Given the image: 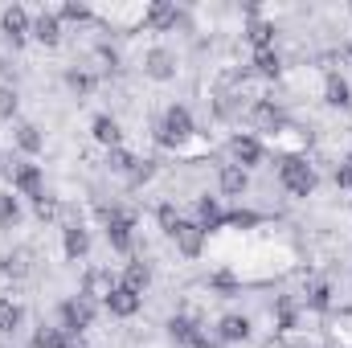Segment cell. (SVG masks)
<instances>
[{"label": "cell", "instance_id": "obj_1", "mask_svg": "<svg viewBox=\"0 0 352 348\" xmlns=\"http://www.w3.org/2000/svg\"><path fill=\"white\" fill-rule=\"evenodd\" d=\"M278 176H283V188L295 193V197H307V193L316 188V168H311L307 160H299V156H287L283 168H278Z\"/></svg>", "mask_w": 352, "mask_h": 348}, {"label": "cell", "instance_id": "obj_2", "mask_svg": "<svg viewBox=\"0 0 352 348\" xmlns=\"http://www.w3.org/2000/svg\"><path fill=\"white\" fill-rule=\"evenodd\" d=\"M94 324V299L78 295L70 303H62V332H82Z\"/></svg>", "mask_w": 352, "mask_h": 348}, {"label": "cell", "instance_id": "obj_3", "mask_svg": "<svg viewBox=\"0 0 352 348\" xmlns=\"http://www.w3.org/2000/svg\"><path fill=\"white\" fill-rule=\"evenodd\" d=\"M131 226H135V217L131 213H119V209H111L107 213V238H111V246L115 250H131Z\"/></svg>", "mask_w": 352, "mask_h": 348}, {"label": "cell", "instance_id": "obj_4", "mask_svg": "<svg viewBox=\"0 0 352 348\" xmlns=\"http://www.w3.org/2000/svg\"><path fill=\"white\" fill-rule=\"evenodd\" d=\"M188 135H192V119H188V111H184V107H173V111L164 115L160 144H180V140H188Z\"/></svg>", "mask_w": 352, "mask_h": 348}, {"label": "cell", "instance_id": "obj_5", "mask_svg": "<svg viewBox=\"0 0 352 348\" xmlns=\"http://www.w3.org/2000/svg\"><path fill=\"white\" fill-rule=\"evenodd\" d=\"M8 180H12V188H21V193L33 197V201L45 197V193H41V168H37V164H12V168H8Z\"/></svg>", "mask_w": 352, "mask_h": 348}, {"label": "cell", "instance_id": "obj_6", "mask_svg": "<svg viewBox=\"0 0 352 348\" xmlns=\"http://www.w3.org/2000/svg\"><path fill=\"white\" fill-rule=\"evenodd\" d=\"M173 238H176V246H180V254H188V259H197L201 246H205V230L192 226V221H180V230H176Z\"/></svg>", "mask_w": 352, "mask_h": 348}, {"label": "cell", "instance_id": "obj_7", "mask_svg": "<svg viewBox=\"0 0 352 348\" xmlns=\"http://www.w3.org/2000/svg\"><path fill=\"white\" fill-rule=\"evenodd\" d=\"M230 152H234V160H238L242 168H250V164H258V160H263V144H258L254 135H234Z\"/></svg>", "mask_w": 352, "mask_h": 348}, {"label": "cell", "instance_id": "obj_8", "mask_svg": "<svg viewBox=\"0 0 352 348\" xmlns=\"http://www.w3.org/2000/svg\"><path fill=\"white\" fill-rule=\"evenodd\" d=\"M107 307H111V316L127 320V316H135V312H140V295H135V291H127V287H115V291L107 295Z\"/></svg>", "mask_w": 352, "mask_h": 348}, {"label": "cell", "instance_id": "obj_9", "mask_svg": "<svg viewBox=\"0 0 352 348\" xmlns=\"http://www.w3.org/2000/svg\"><path fill=\"white\" fill-rule=\"evenodd\" d=\"M111 291H115L111 270H87V279H82V295H87V299H102V303H107Z\"/></svg>", "mask_w": 352, "mask_h": 348}, {"label": "cell", "instance_id": "obj_10", "mask_svg": "<svg viewBox=\"0 0 352 348\" xmlns=\"http://www.w3.org/2000/svg\"><path fill=\"white\" fill-rule=\"evenodd\" d=\"M33 37H37L41 45H58V41H62V21H58L54 12H41V17L33 21Z\"/></svg>", "mask_w": 352, "mask_h": 348}, {"label": "cell", "instance_id": "obj_11", "mask_svg": "<svg viewBox=\"0 0 352 348\" xmlns=\"http://www.w3.org/2000/svg\"><path fill=\"white\" fill-rule=\"evenodd\" d=\"M0 25H4V33L12 37V45H21V41H25V33H29V17H25V8H4Z\"/></svg>", "mask_w": 352, "mask_h": 348}, {"label": "cell", "instance_id": "obj_12", "mask_svg": "<svg viewBox=\"0 0 352 348\" xmlns=\"http://www.w3.org/2000/svg\"><path fill=\"white\" fill-rule=\"evenodd\" d=\"M246 184H250V176H246L242 164H226V168H221V193L242 197V193H246Z\"/></svg>", "mask_w": 352, "mask_h": 348}, {"label": "cell", "instance_id": "obj_13", "mask_svg": "<svg viewBox=\"0 0 352 348\" xmlns=\"http://www.w3.org/2000/svg\"><path fill=\"white\" fill-rule=\"evenodd\" d=\"M144 70H148L156 83L173 78V54H168V50H152V54H148V62H144Z\"/></svg>", "mask_w": 352, "mask_h": 348}, {"label": "cell", "instance_id": "obj_14", "mask_svg": "<svg viewBox=\"0 0 352 348\" xmlns=\"http://www.w3.org/2000/svg\"><path fill=\"white\" fill-rule=\"evenodd\" d=\"M324 98H328L332 107H349L352 102V87L340 78V74H328V83H324Z\"/></svg>", "mask_w": 352, "mask_h": 348}, {"label": "cell", "instance_id": "obj_15", "mask_svg": "<svg viewBox=\"0 0 352 348\" xmlns=\"http://www.w3.org/2000/svg\"><path fill=\"white\" fill-rule=\"evenodd\" d=\"M197 226H201L205 234L221 226V209H217V201H213V197H201V201H197Z\"/></svg>", "mask_w": 352, "mask_h": 348}, {"label": "cell", "instance_id": "obj_16", "mask_svg": "<svg viewBox=\"0 0 352 348\" xmlns=\"http://www.w3.org/2000/svg\"><path fill=\"white\" fill-rule=\"evenodd\" d=\"M148 283H152V270H148L144 262H131V266L123 270V287H127V291L144 295V291H148Z\"/></svg>", "mask_w": 352, "mask_h": 348}, {"label": "cell", "instance_id": "obj_17", "mask_svg": "<svg viewBox=\"0 0 352 348\" xmlns=\"http://www.w3.org/2000/svg\"><path fill=\"white\" fill-rule=\"evenodd\" d=\"M119 135H123V131H119V123H115L111 115H98V119H94V140H98V144L119 148Z\"/></svg>", "mask_w": 352, "mask_h": 348}, {"label": "cell", "instance_id": "obj_18", "mask_svg": "<svg viewBox=\"0 0 352 348\" xmlns=\"http://www.w3.org/2000/svg\"><path fill=\"white\" fill-rule=\"evenodd\" d=\"M246 41H250L258 54H263V50H270V41H274V25H266V21H258V17H254V21H250V29H246Z\"/></svg>", "mask_w": 352, "mask_h": 348}, {"label": "cell", "instance_id": "obj_19", "mask_svg": "<svg viewBox=\"0 0 352 348\" xmlns=\"http://www.w3.org/2000/svg\"><path fill=\"white\" fill-rule=\"evenodd\" d=\"M87 250H90V234L82 226H66V254L70 259H82Z\"/></svg>", "mask_w": 352, "mask_h": 348}, {"label": "cell", "instance_id": "obj_20", "mask_svg": "<svg viewBox=\"0 0 352 348\" xmlns=\"http://www.w3.org/2000/svg\"><path fill=\"white\" fill-rule=\"evenodd\" d=\"M250 336V320L246 316H226L221 320V340H246Z\"/></svg>", "mask_w": 352, "mask_h": 348}, {"label": "cell", "instance_id": "obj_21", "mask_svg": "<svg viewBox=\"0 0 352 348\" xmlns=\"http://www.w3.org/2000/svg\"><path fill=\"white\" fill-rule=\"evenodd\" d=\"M173 21H176V8L168 0H156V4L148 8V25H152V29H168Z\"/></svg>", "mask_w": 352, "mask_h": 348}, {"label": "cell", "instance_id": "obj_22", "mask_svg": "<svg viewBox=\"0 0 352 348\" xmlns=\"http://www.w3.org/2000/svg\"><path fill=\"white\" fill-rule=\"evenodd\" d=\"M168 332H173L176 345H184V348H192L197 340H201V332H197V328H192L188 320H173V324H168Z\"/></svg>", "mask_w": 352, "mask_h": 348}, {"label": "cell", "instance_id": "obj_23", "mask_svg": "<svg viewBox=\"0 0 352 348\" xmlns=\"http://www.w3.org/2000/svg\"><path fill=\"white\" fill-rule=\"evenodd\" d=\"M33 348H66V332L62 328H37Z\"/></svg>", "mask_w": 352, "mask_h": 348}, {"label": "cell", "instance_id": "obj_24", "mask_svg": "<svg viewBox=\"0 0 352 348\" xmlns=\"http://www.w3.org/2000/svg\"><path fill=\"white\" fill-rule=\"evenodd\" d=\"M21 221V205L12 193H0V226H16Z\"/></svg>", "mask_w": 352, "mask_h": 348}, {"label": "cell", "instance_id": "obj_25", "mask_svg": "<svg viewBox=\"0 0 352 348\" xmlns=\"http://www.w3.org/2000/svg\"><path fill=\"white\" fill-rule=\"evenodd\" d=\"M16 144H21L25 152H41V135H37V127H33V123H21V127H16Z\"/></svg>", "mask_w": 352, "mask_h": 348}, {"label": "cell", "instance_id": "obj_26", "mask_svg": "<svg viewBox=\"0 0 352 348\" xmlns=\"http://www.w3.org/2000/svg\"><path fill=\"white\" fill-rule=\"evenodd\" d=\"M254 123H258V127H266V131H274V127L283 123V115H278L270 102H258V107H254Z\"/></svg>", "mask_w": 352, "mask_h": 348}, {"label": "cell", "instance_id": "obj_27", "mask_svg": "<svg viewBox=\"0 0 352 348\" xmlns=\"http://www.w3.org/2000/svg\"><path fill=\"white\" fill-rule=\"evenodd\" d=\"M21 324V307L12 299H0V332H12Z\"/></svg>", "mask_w": 352, "mask_h": 348}, {"label": "cell", "instance_id": "obj_28", "mask_svg": "<svg viewBox=\"0 0 352 348\" xmlns=\"http://www.w3.org/2000/svg\"><path fill=\"white\" fill-rule=\"evenodd\" d=\"M131 168H135V156H131V152H123V148H111V173L131 176Z\"/></svg>", "mask_w": 352, "mask_h": 348}, {"label": "cell", "instance_id": "obj_29", "mask_svg": "<svg viewBox=\"0 0 352 348\" xmlns=\"http://www.w3.org/2000/svg\"><path fill=\"white\" fill-rule=\"evenodd\" d=\"M254 70L266 74V78H274V74H278V54H274V50H263V54L254 58Z\"/></svg>", "mask_w": 352, "mask_h": 348}, {"label": "cell", "instance_id": "obj_30", "mask_svg": "<svg viewBox=\"0 0 352 348\" xmlns=\"http://www.w3.org/2000/svg\"><path fill=\"white\" fill-rule=\"evenodd\" d=\"M16 115V90L0 87V119H12Z\"/></svg>", "mask_w": 352, "mask_h": 348}, {"label": "cell", "instance_id": "obj_31", "mask_svg": "<svg viewBox=\"0 0 352 348\" xmlns=\"http://www.w3.org/2000/svg\"><path fill=\"white\" fill-rule=\"evenodd\" d=\"M160 226H164V234H176V230H180V213H176V205H160Z\"/></svg>", "mask_w": 352, "mask_h": 348}, {"label": "cell", "instance_id": "obj_32", "mask_svg": "<svg viewBox=\"0 0 352 348\" xmlns=\"http://www.w3.org/2000/svg\"><path fill=\"white\" fill-rule=\"evenodd\" d=\"M328 303H332V287H328V283H316V287H311V307L324 312Z\"/></svg>", "mask_w": 352, "mask_h": 348}, {"label": "cell", "instance_id": "obj_33", "mask_svg": "<svg viewBox=\"0 0 352 348\" xmlns=\"http://www.w3.org/2000/svg\"><path fill=\"white\" fill-rule=\"evenodd\" d=\"M62 17H66V21H90V8L78 4V0H70V4H62Z\"/></svg>", "mask_w": 352, "mask_h": 348}, {"label": "cell", "instance_id": "obj_34", "mask_svg": "<svg viewBox=\"0 0 352 348\" xmlns=\"http://www.w3.org/2000/svg\"><path fill=\"white\" fill-rule=\"evenodd\" d=\"M226 221H230V226H238V230H250V226H258V213H246V209H238V213H230Z\"/></svg>", "mask_w": 352, "mask_h": 348}, {"label": "cell", "instance_id": "obj_35", "mask_svg": "<svg viewBox=\"0 0 352 348\" xmlns=\"http://www.w3.org/2000/svg\"><path fill=\"white\" fill-rule=\"evenodd\" d=\"M70 87L78 90V94H90V90H94V78L82 74V70H74V74H70Z\"/></svg>", "mask_w": 352, "mask_h": 348}, {"label": "cell", "instance_id": "obj_36", "mask_svg": "<svg viewBox=\"0 0 352 348\" xmlns=\"http://www.w3.org/2000/svg\"><path fill=\"white\" fill-rule=\"evenodd\" d=\"M148 176H152V164H148V160H135V168H131V184H144Z\"/></svg>", "mask_w": 352, "mask_h": 348}, {"label": "cell", "instance_id": "obj_37", "mask_svg": "<svg viewBox=\"0 0 352 348\" xmlns=\"http://www.w3.org/2000/svg\"><path fill=\"white\" fill-rule=\"evenodd\" d=\"M58 213V201H50V197H37V217L45 221V217H54Z\"/></svg>", "mask_w": 352, "mask_h": 348}, {"label": "cell", "instance_id": "obj_38", "mask_svg": "<svg viewBox=\"0 0 352 348\" xmlns=\"http://www.w3.org/2000/svg\"><path fill=\"white\" fill-rule=\"evenodd\" d=\"M336 184H340V188H352V160H344V164H340V173H336Z\"/></svg>", "mask_w": 352, "mask_h": 348}, {"label": "cell", "instance_id": "obj_39", "mask_svg": "<svg viewBox=\"0 0 352 348\" xmlns=\"http://www.w3.org/2000/svg\"><path fill=\"white\" fill-rule=\"evenodd\" d=\"M213 287H221V291H234V274H226V270H221V274H213Z\"/></svg>", "mask_w": 352, "mask_h": 348}, {"label": "cell", "instance_id": "obj_40", "mask_svg": "<svg viewBox=\"0 0 352 348\" xmlns=\"http://www.w3.org/2000/svg\"><path fill=\"white\" fill-rule=\"evenodd\" d=\"M192 348H217V345H209V340H205V336H201V340H197V345Z\"/></svg>", "mask_w": 352, "mask_h": 348}]
</instances>
